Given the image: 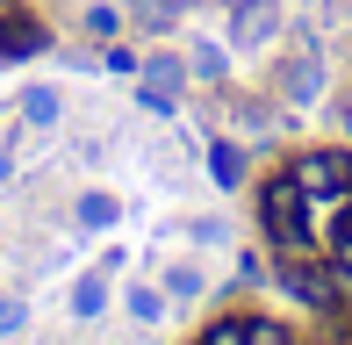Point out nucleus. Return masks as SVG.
Listing matches in <instances>:
<instances>
[{"instance_id":"f257e3e1","label":"nucleus","mask_w":352,"mask_h":345,"mask_svg":"<svg viewBox=\"0 0 352 345\" xmlns=\"http://www.w3.org/2000/svg\"><path fill=\"white\" fill-rule=\"evenodd\" d=\"M309 209H316V201L302 194L287 172H280V180H266V194H259V223H266V238H274V252H309V238H316Z\"/></svg>"},{"instance_id":"f03ea898","label":"nucleus","mask_w":352,"mask_h":345,"mask_svg":"<svg viewBox=\"0 0 352 345\" xmlns=\"http://www.w3.org/2000/svg\"><path fill=\"white\" fill-rule=\"evenodd\" d=\"M287 180H295V187H302L309 201L338 209V201L352 194V151H345V144H316V151H295Z\"/></svg>"},{"instance_id":"7ed1b4c3","label":"nucleus","mask_w":352,"mask_h":345,"mask_svg":"<svg viewBox=\"0 0 352 345\" xmlns=\"http://www.w3.org/2000/svg\"><path fill=\"white\" fill-rule=\"evenodd\" d=\"M274 280H280L287 295H295L302 309H331V295H338V280H331V266H316L309 252H280Z\"/></svg>"},{"instance_id":"20e7f679","label":"nucleus","mask_w":352,"mask_h":345,"mask_svg":"<svg viewBox=\"0 0 352 345\" xmlns=\"http://www.w3.org/2000/svg\"><path fill=\"white\" fill-rule=\"evenodd\" d=\"M274 29H280V0H230V43L259 51V43H274Z\"/></svg>"},{"instance_id":"39448f33","label":"nucleus","mask_w":352,"mask_h":345,"mask_svg":"<svg viewBox=\"0 0 352 345\" xmlns=\"http://www.w3.org/2000/svg\"><path fill=\"white\" fill-rule=\"evenodd\" d=\"M280 93H287V101H295V108H309L316 93H324V58H316L309 43H302V51L287 58V72H280Z\"/></svg>"},{"instance_id":"423d86ee","label":"nucleus","mask_w":352,"mask_h":345,"mask_svg":"<svg viewBox=\"0 0 352 345\" xmlns=\"http://www.w3.org/2000/svg\"><path fill=\"white\" fill-rule=\"evenodd\" d=\"M51 43V29L36 14H0V58H36Z\"/></svg>"},{"instance_id":"0eeeda50","label":"nucleus","mask_w":352,"mask_h":345,"mask_svg":"<svg viewBox=\"0 0 352 345\" xmlns=\"http://www.w3.org/2000/svg\"><path fill=\"white\" fill-rule=\"evenodd\" d=\"M331 280L352 288V194L338 201V216H331Z\"/></svg>"},{"instance_id":"6e6552de","label":"nucleus","mask_w":352,"mask_h":345,"mask_svg":"<svg viewBox=\"0 0 352 345\" xmlns=\"http://www.w3.org/2000/svg\"><path fill=\"white\" fill-rule=\"evenodd\" d=\"M108 295H116V288H108V274H79V280H72V317H79V324L108 317Z\"/></svg>"},{"instance_id":"1a4fd4ad","label":"nucleus","mask_w":352,"mask_h":345,"mask_svg":"<svg viewBox=\"0 0 352 345\" xmlns=\"http://www.w3.org/2000/svg\"><path fill=\"white\" fill-rule=\"evenodd\" d=\"M58 115H65V93L58 87H22V122L29 130H51Z\"/></svg>"},{"instance_id":"9d476101","label":"nucleus","mask_w":352,"mask_h":345,"mask_svg":"<svg viewBox=\"0 0 352 345\" xmlns=\"http://www.w3.org/2000/svg\"><path fill=\"white\" fill-rule=\"evenodd\" d=\"M122 22H144V29H180V0H122Z\"/></svg>"},{"instance_id":"9b49d317","label":"nucleus","mask_w":352,"mask_h":345,"mask_svg":"<svg viewBox=\"0 0 352 345\" xmlns=\"http://www.w3.org/2000/svg\"><path fill=\"white\" fill-rule=\"evenodd\" d=\"M144 87H158V93H173V87H187V58H173V51H158V58H144Z\"/></svg>"},{"instance_id":"f8f14e48","label":"nucleus","mask_w":352,"mask_h":345,"mask_svg":"<svg viewBox=\"0 0 352 345\" xmlns=\"http://www.w3.org/2000/svg\"><path fill=\"white\" fill-rule=\"evenodd\" d=\"M122 309H130V324H158L166 317V288H122Z\"/></svg>"},{"instance_id":"ddd939ff","label":"nucleus","mask_w":352,"mask_h":345,"mask_svg":"<svg viewBox=\"0 0 352 345\" xmlns=\"http://www.w3.org/2000/svg\"><path fill=\"white\" fill-rule=\"evenodd\" d=\"M116 216H122L116 194H101V187H94V194H79V223H87V230H108Z\"/></svg>"},{"instance_id":"4468645a","label":"nucleus","mask_w":352,"mask_h":345,"mask_svg":"<svg viewBox=\"0 0 352 345\" xmlns=\"http://www.w3.org/2000/svg\"><path fill=\"white\" fill-rule=\"evenodd\" d=\"M158 288H166V302H195V295H201V266H166V280H158Z\"/></svg>"},{"instance_id":"2eb2a0df","label":"nucleus","mask_w":352,"mask_h":345,"mask_svg":"<svg viewBox=\"0 0 352 345\" xmlns=\"http://www.w3.org/2000/svg\"><path fill=\"white\" fill-rule=\"evenodd\" d=\"M209 172H216V187H237L245 180V151L237 144H209Z\"/></svg>"},{"instance_id":"dca6fc26","label":"nucleus","mask_w":352,"mask_h":345,"mask_svg":"<svg viewBox=\"0 0 352 345\" xmlns=\"http://www.w3.org/2000/svg\"><path fill=\"white\" fill-rule=\"evenodd\" d=\"M79 29H87L94 43H116V36H122V8H87V22H79Z\"/></svg>"},{"instance_id":"f3484780","label":"nucleus","mask_w":352,"mask_h":345,"mask_svg":"<svg viewBox=\"0 0 352 345\" xmlns=\"http://www.w3.org/2000/svg\"><path fill=\"white\" fill-rule=\"evenodd\" d=\"M187 72H201V80H223V72H230V58H223V43H195V58H187Z\"/></svg>"},{"instance_id":"a211bd4d","label":"nucleus","mask_w":352,"mask_h":345,"mask_svg":"<svg viewBox=\"0 0 352 345\" xmlns=\"http://www.w3.org/2000/svg\"><path fill=\"white\" fill-rule=\"evenodd\" d=\"M195 345H245V317H216L209 331H201Z\"/></svg>"},{"instance_id":"6ab92c4d","label":"nucleus","mask_w":352,"mask_h":345,"mask_svg":"<svg viewBox=\"0 0 352 345\" xmlns=\"http://www.w3.org/2000/svg\"><path fill=\"white\" fill-rule=\"evenodd\" d=\"M245 345H287V324H274V317H245Z\"/></svg>"},{"instance_id":"aec40b11","label":"nucleus","mask_w":352,"mask_h":345,"mask_svg":"<svg viewBox=\"0 0 352 345\" xmlns=\"http://www.w3.org/2000/svg\"><path fill=\"white\" fill-rule=\"evenodd\" d=\"M22 324H29V302L22 295H0V338H14Z\"/></svg>"},{"instance_id":"412c9836","label":"nucleus","mask_w":352,"mask_h":345,"mask_svg":"<svg viewBox=\"0 0 352 345\" xmlns=\"http://www.w3.org/2000/svg\"><path fill=\"white\" fill-rule=\"evenodd\" d=\"M108 72H144V58L130 51V43H116V51H108Z\"/></svg>"},{"instance_id":"4be33fe9","label":"nucleus","mask_w":352,"mask_h":345,"mask_svg":"<svg viewBox=\"0 0 352 345\" xmlns=\"http://www.w3.org/2000/svg\"><path fill=\"white\" fill-rule=\"evenodd\" d=\"M0 180H14V159H8V151H0Z\"/></svg>"},{"instance_id":"5701e85b","label":"nucleus","mask_w":352,"mask_h":345,"mask_svg":"<svg viewBox=\"0 0 352 345\" xmlns=\"http://www.w3.org/2000/svg\"><path fill=\"white\" fill-rule=\"evenodd\" d=\"M345 144H352V108H345Z\"/></svg>"}]
</instances>
